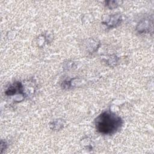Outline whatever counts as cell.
Returning a JSON list of instances; mask_svg holds the SVG:
<instances>
[{"instance_id": "cell-1", "label": "cell", "mask_w": 154, "mask_h": 154, "mask_svg": "<svg viewBox=\"0 0 154 154\" xmlns=\"http://www.w3.org/2000/svg\"><path fill=\"white\" fill-rule=\"evenodd\" d=\"M123 120L120 117L111 111H105L95 119V126L99 132L104 135H112L122 126Z\"/></svg>"}, {"instance_id": "cell-2", "label": "cell", "mask_w": 154, "mask_h": 154, "mask_svg": "<svg viewBox=\"0 0 154 154\" xmlns=\"http://www.w3.org/2000/svg\"><path fill=\"white\" fill-rule=\"evenodd\" d=\"M153 19L149 17L142 19L137 26V30L140 33H145L150 32V29H152Z\"/></svg>"}, {"instance_id": "cell-3", "label": "cell", "mask_w": 154, "mask_h": 154, "mask_svg": "<svg viewBox=\"0 0 154 154\" xmlns=\"http://www.w3.org/2000/svg\"><path fill=\"white\" fill-rule=\"evenodd\" d=\"M5 93L7 96H13L17 93L23 94V86L21 82H14L7 89Z\"/></svg>"}, {"instance_id": "cell-4", "label": "cell", "mask_w": 154, "mask_h": 154, "mask_svg": "<svg viewBox=\"0 0 154 154\" xmlns=\"http://www.w3.org/2000/svg\"><path fill=\"white\" fill-rule=\"evenodd\" d=\"M122 21V16L120 14H113L110 16L103 23L109 28H113L118 25Z\"/></svg>"}, {"instance_id": "cell-5", "label": "cell", "mask_w": 154, "mask_h": 154, "mask_svg": "<svg viewBox=\"0 0 154 154\" xmlns=\"http://www.w3.org/2000/svg\"><path fill=\"white\" fill-rule=\"evenodd\" d=\"M51 128L54 130H59L63 126V123L62 120H56L53 121L51 124Z\"/></svg>"}, {"instance_id": "cell-6", "label": "cell", "mask_w": 154, "mask_h": 154, "mask_svg": "<svg viewBox=\"0 0 154 154\" xmlns=\"http://www.w3.org/2000/svg\"><path fill=\"white\" fill-rule=\"evenodd\" d=\"M121 2L119 1H105V5L110 9H112L118 7Z\"/></svg>"}, {"instance_id": "cell-7", "label": "cell", "mask_w": 154, "mask_h": 154, "mask_svg": "<svg viewBox=\"0 0 154 154\" xmlns=\"http://www.w3.org/2000/svg\"><path fill=\"white\" fill-rule=\"evenodd\" d=\"M7 143L5 141H4L3 140H1V153H2L3 152V150H5L7 148Z\"/></svg>"}, {"instance_id": "cell-8", "label": "cell", "mask_w": 154, "mask_h": 154, "mask_svg": "<svg viewBox=\"0 0 154 154\" xmlns=\"http://www.w3.org/2000/svg\"><path fill=\"white\" fill-rule=\"evenodd\" d=\"M117 58L116 57H114V58H111L109 59L108 60V63L110 64L111 66L112 65V64H116V63L117 62Z\"/></svg>"}]
</instances>
